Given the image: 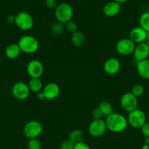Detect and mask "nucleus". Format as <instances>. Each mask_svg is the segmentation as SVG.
Instances as JSON below:
<instances>
[{"instance_id":"nucleus-36","label":"nucleus","mask_w":149,"mask_h":149,"mask_svg":"<svg viewBox=\"0 0 149 149\" xmlns=\"http://www.w3.org/2000/svg\"><path fill=\"white\" fill-rule=\"evenodd\" d=\"M144 143L145 145H149V138H145Z\"/></svg>"},{"instance_id":"nucleus-33","label":"nucleus","mask_w":149,"mask_h":149,"mask_svg":"<svg viewBox=\"0 0 149 149\" xmlns=\"http://www.w3.org/2000/svg\"><path fill=\"white\" fill-rule=\"evenodd\" d=\"M7 23H10V24L15 23V15H9L7 17Z\"/></svg>"},{"instance_id":"nucleus-32","label":"nucleus","mask_w":149,"mask_h":149,"mask_svg":"<svg viewBox=\"0 0 149 149\" xmlns=\"http://www.w3.org/2000/svg\"><path fill=\"white\" fill-rule=\"evenodd\" d=\"M74 149H90V147L84 142H80L74 144Z\"/></svg>"},{"instance_id":"nucleus-3","label":"nucleus","mask_w":149,"mask_h":149,"mask_svg":"<svg viewBox=\"0 0 149 149\" xmlns=\"http://www.w3.org/2000/svg\"><path fill=\"white\" fill-rule=\"evenodd\" d=\"M54 15L57 21L65 24L72 20L74 15V10L70 4L67 3H61L55 8Z\"/></svg>"},{"instance_id":"nucleus-28","label":"nucleus","mask_w":149,"mask_h":149,"mask_svg":"<svg viewBox=\"0 0 149 149\" xmlns=\"http://www.w3.org/2000/svg\"><path fill=\"white\" fill-rule=\"evenodd\" d=\"M91 116L93 118V120H98V119H102L104 115L100 109H99V107H96L92 111Z\"/></svg>"},{"instance_id":"nucleus-11","label":"nucleus","mask_w":149,"mask_h":149,"mask_svg":"<svg viewBox=\"0 0 149 149\" xmlns=\"http://www.w3.org/2000/svg\"><path fill=\"white\" fill-rule=\"evenodd\" d=\"M26 71L31 78H40L44 73L43 64L38 60H32L27 64Z\"/></svg>"},{"instance_id":"nucleus-38","label":"nucleus","mask_w":149,"mask_h":149,"mask_svg":"<svg viewBox=\"0 0 149 149\" xmlns=\"http://www.w3.org/2000/svg\"><path fill=\"white\" fill-rule=\"evenodd\" d=\"M141 149H149V145H145V144H144V145L143 146V147H142Z\"/></svg>"},{"instance_id":"nucleus-19","label":"nucleus","mask_w":149,"mask_h":149,"mask_svg":"<svg viewBox=\"0 0 149 149\" xmlns=\"http://www.w3.org/2000/svg\"><path fill=\"white\" fill-rule=\"evenodd\" d=\"M71 42L74 47H80L85 44L86 36L82 31H77L75 33H72L71 36Z\"/></svg>"},{"instance_id":"nucleus-18","label":"nucleus","mask_w":149,"mask_h":149,"mask_svg":"<svg viewBox=\"0 0 149 149\" xmlns=\"http://www.w3.org/2000/svg\"><path fill=\"white\" fill-rule=\"evenodd\" d=\"M21 50L18 43H13L9 45L5 49V55L8 59L14 60L18 58Z\"/></svg>"},{"instance_id":"nucleus-24","label":"nucleus","mask_w":149,"mask_h":149,"mask_svg":"<svg viewBox=\"0 0 149 149\" xmlns=\"http://www.w3.org/2000/svg\"><path fill=\"white\" fill-rule=\"evenodd\" d=\"M140 27L144 29L146 32H149V12H145L139 18Z\"/></svg>"},{"instance_id":"nucleus-7","label":"nucleus","mask_w":149,"mask_h":149,"mask_svg":"<svg viewBox=\"0 0 149 149\" xmlns=\"http://www.w3.org/2000/svg\"><path fill=\"white\" fill-rule=\"evenodd\" d=\"M120 104H121L123 110L129 113L137 109L138 100H137V97L131 94V92H129V93H124L121 96V100H120Z\"/></svg>"},{"instance_id":"nucleus-1","label":"nucleus","mask_w":149,"mask_h":149,"mask_svg":"<svg viewBox=\"0 0 149 149\" xmlns=\"http://www.w3.org/2000/svg\"><path fill=\"white\" fill-rule=\"evenodd\" d=\"M108 130L112 132H124L128 127V121L124 115L119 113H112L105 119Z\"/></svg>"},{"instance_id":"nucleus-23","label":"nucleus","mask_w":149,"mask_h":149,"mask_svg":"<svg viewBox=\"0 0 149 149\" xmlns=\"http://www.w3.org/2000/svg\"><path fill=\"white\" fill-rule=\"evenodd\" d=\"M99 109H100L101 111L103 113L104 116H108L110 115L111 113H113V107H112L111 103L107 100H104L102 101L99 104Z\"/></svg>"},{"instance_id":"nucleus-26","label":"nucleus","mask_w":149,"mask_h":149,"mask_svg":"<svg viewBox=\"0 0 149 149\" xmlns=\"http://www.w3.org/2000/svg\"><path fill=\"white\" fill-rule=\"evenodd\" d=\"M77 29H78V27H77V23L74 21H72V20H70L68 23H65V30L67 31H68L69 33H75L76 31H77Z\"/></svg>"},{"instance_id":"nucleus-22","label":"nucleus","mask_w":149,"mask_h":149,"mask_svg":"<svg viewBox=\"0 0 149 149\" xmlns=\"http://www.w3.org/2000/svg\"><path fill=\"white\" fill-rule=\"evenodd\" d=\"M65 31V24L61 22L56 21L51 24V31L55 36H61Z\"/></svg>"},{"instance_id":"nucleus-21","label":"nucleus","mask_w":149,"mask_h":149,"mask_svg":"<svg viewBox=\"0 0 149 149\" xmlns=\"http://www.w3.org/2000/svg\"><path fill=\"white\" fill-rule=\"evenodd\" d=\"M83 138H84V135H83V131L80 130L76 129L73 130L69 135V138L70 141L73 143L74 144L77 143L83 142Z\"/></svg>"},{"instance_id":"nucleus-29","label":"nucleus","mask_w":149,"mask_h":149,"mask_svg":"<svg viewBox=\"0 0 149 149\" xmlns=\"http://www.w3.org/2000/svg\"><path fill=\"white\" fill-rule=\"evenodd\" d=\"M74 144L70 140L67 139L61 143L59 149H74Z\"/></svg>"},{"instance_id":"nucleus-30","label":"nucleus","mask_w":149,"mask_h":149,"mask_svg":"<svg viewBox=\"0 0 149 149\" xmlns=\"http://www.w3.org/2000/svg\"><path fill=\"white\" fill-rule=\"evenodd\" d=\"M141 133L145 138H149V123L146 122L141 128H140Z\"/></svg>"},{"instance_id":"nucleus-15","label":"nucleus","mask_w":149,"mask_h":149,"mask_svg":"<svg viewBox=\"0 0 149 149\" xmlns=\"http://www.w3.org/2000/svg\"><path fill=\"white\" fill-rule=\"evenodd\" d=\"M133 55L137 62L148 59L149 47L146 45L145 42L136 45L134 52H133Z\"/></svg>"},{"instance_id":"nucleus-37","label":"nucleus","mask_w":149,"mask_h":149,"mask_svg":"<svg viewBox=\"0 0 149 149\" xmlns=\"http://www.w3.org/2000/svg\"><path fill=\"white\" fill-rule=\"evenodd\" d=\"M145 43H146V45H148V47H149V32L148 33V36H147V39H146Z\"/></svg>"},{"instance_id":"nucleus-10","label":"nucleus","mask_w":149,"mask_h":149,"mask_svg":"<svg viewBox=\"0 0 149 149\" xmlns=\"http://www.w3.org/2000/svg\"><path fill=\"white\" fill-rule=\"evenodd\" d=\"M107 128L105 121L103 119L93 120L90 123L89 127V132L92 137L99 138L105 135Z\"/></svg>"},{"instance_id":"nucleus-31","label":"nucleus","mask_w":149,"mask_h":149,"mask_svg":"<svg viewBox=\"0 0 149 149\" xmlns=\"http://www.w3.org/2000/svg\"><path fill=\"white\" fill-rule=\"evenodd\" d=\"M45 5L48 8H56L58 5V0H45Z\"/></svg>"},{"instance_id":"nucleus-20","label":"nucleus","mask_w":149,"mask_h":149,"mask_svg":"<svg viewBox=\"0 0 149 149\" xmlns=\"http://www.w3.org/2000/svg\"><path fill=\"white\" fill-rule=\"evenodd\" d=\"M28 86L31 92L36 93H39L43 89V84L40 78H31Z\"/></svg>"},{"instance_id":"nucleus-35","label":"nucleus","mask_w":149,"mask_h":149,"mask_svg":"<svg viewBox=\"0 0 149 149\" xmlns=\"http://www.w3.org/2000/svg\"><path fill=\"white\" fill-rule=\"evenodd\" d=\"M113 1H116V2L119 3L120 4H123V3H125L127 0H113Z\"/></svg>"},{"instance_id":"nucleus-4","label":"nucleus","mask_w":149,"mask_h":149,"mask_svg":"<svg viewBox=\"0 0 149 149\" xmlns=\"http://www.w3.org/2000/svg\"><path fill=\"white\" fill-rule=\"evenodd\" d=\"M23 132L28 139L37 138L43 132V125L39 121L31 120L24 125Z\"/></svg>"},{"instance_id":"nucleus-16","label":"nucleus","mask_w":149,"mask_h":149,"mask_svg":"<svg viewBox=\"0 0 149 149\" xmlns=\"http://www.w3.org/2000/svg\"><path fill=\"white\" fill-rule=\"evenodd\" d=\"M121 6L119 3L111 1L106 3L103 7V13L107 17H112L116 16L121 12Z\"/></svg>"},{"instance_id":"nucleus-5","label":"nucleus","mask_w":149,"mask_h":149,"mask_svg":"<svg viewBox=\"0 0 149 149\" xmlns=\"http://www.w3.org/2000/svg\"><path fill=\"white\" fill-rule=\"evenodd\" d=\"M146 115L143 111L137 109L129 113L127 116L128 124L135 129H140L146 123Z\"/></svg>"},{"instance_id":"nucleus-14","label":"nucleus","mask_w":149,"mask_h":149,"mask_svg":"<svg viewBox=\"0 0 149 149\" xmlns=\"http://www.w3.org/2000/svg\"><path fill=\"white\" fill-rule=\"evenodd\" d=\"M104 71L108 75H115L121 69V63L115 58H110L105 62L103 65Z\"/></svg>"},{"instance_id":"nucleus-9","label":"nucleus","mask_w":149,"mask_h":149,"mask_svg":"<svg viewBox=\"0 0 149 149\" xmlns=\"http://www.w3.org/2000/svg\"><path fill=\"white\" fill-rule=\"evenodd\" d=\"M30 92L28 84L23 81H18L12 88L13 95L18 100H26L30 95Z\"/></svg>"},{"instance_id":"nucleus-12","label":"nucleus","mask_w":149,"mask_h":149,"mask_svg":"<svg viewBox=\"0 0 149 149\" xmlns=\"http://www.w3.org/2000/svg\"><path fill=\"white\" fill-rule=\"evenodd\" d=\"M42 93L45 95V98L48 100L56 99L60 94V87L57 84L51 82L47 84L42 89Z\"/></svg>"},{"instance_id":"nucleus-17","label":"nucleus","mask_w":149,"mask_h":149,"mask_svg":"<svg viewBox=\"0 0 149 149\" xmlns=\"http://www.w3.org/2000/svg\"><path fill=\"white\" fill-rule=\"evenodd\" d=\"M137 71L140 77L149 80V59L137 63Z\"/></svg>"},{"instance_id":"nucleus-13","label":"nucleus","mask_w":149,"mask_h":149,"mask_svg":"<svg viewBox=\"0 0 149 149\" xmlns=\"http://www.w3.org/2000/svg\"><path fill=\"white\" fill-rule=\"evenodd\" d=\"M147 36L148 32H146L144 29H143L140 26L133 28L129 32V39L135 45L145 42Z\"/></svg>"},{"instance_id":"nucleus-34","label":"nucleus","mask_w":149,"mask_h":149,"mask_svg":"<svg viewBox=\"0 0 149 149\" xmlns=\"http://www.w3.org/2000/svg\"><path fill=\"white\" fill-rule=\"evenodd\" d=\"M37 99L39 100H45V95H44L42 91H40L39 93H37Z\"/></svg>"},{"instance_id":"nucleus-8","label":"nucleus","mask_w":149,"mask_h":149,"mask_svg":"<svg viewBox=\"0 0 149 149\" xmlns=\"http://www.w3.org/2000/svg\"><path fill=\"white\" fill-rule=\"evenodd\" d=\"M135 46V44L129 38H124L117 42L115 49L118 54L127 56L133 54Z\"/></svg>"},{"instance_id":"nucleus-27","label":"nucleus","mask_w":149,"mask_h":149,"mask_svg":"<svg viewBox=\"0 0 149 149\" xmlns=\"http://www.w3.org/2000/svg\"><path fill=\"white\" fill-rule=\"evenodd\" d=\"M28 148L29 149H41L42 143L37 138L29 139V141H28Z\"/></svg>"},{"instance_id":"nucleus-6","label":"nucleus","mask_w":149,"mask_h":149,"mask_svg":"<svg viewBox=\"0 0 149 149\" xmlns=\"http://www.w3.org/2000/svg\"><path fill=\"white\" fill-rule=\"evenodd\" d=\"M15 24L21 31H29L32 29L34 24L33 17L26 12H20L15 15Z\"/></svg>"},{"instance_id":"nucleus-25","label":"nucleus","mask_w":149,"mask_h":149,"mask_svg":"<svg viewBox=\"0 0 149 149\" xmlns=\"http://www.w3.org/2000/svg\"><path fill=\"white\" fill-rule=\"evenodd\" d=\"M145 93V88L143 85L140 84H134L131 90V93L134 95L136 97H139L143 95Z\"/></svg>"},{"instance_id":"nucleus-2","label":"nucleus","mask_w":149,"mask_h":149,"mask_svg":"<svg viewBox=\"0 0 149 149\" xmlns=\"http://www.w3.org/2000/svg\"><path fill=\"white\" fill-rule=\"evenodd\" d=\"M21 52L26 54H32L36 52L39 47V42L37 38L31 35H25L21 36L18 42Z\"/></svg>"}]
</instances>
